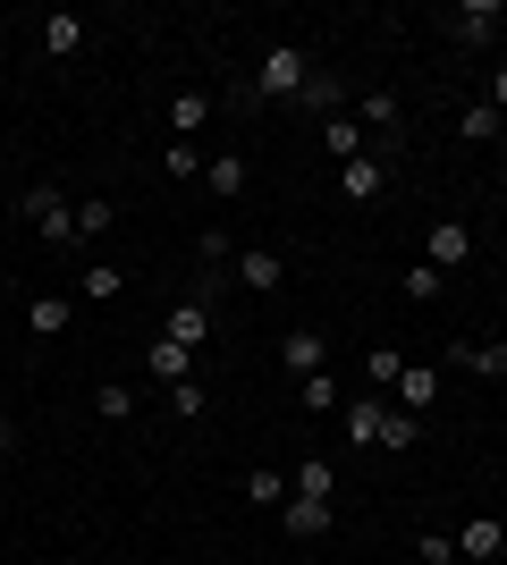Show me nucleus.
<instances>
[{
  "instance_id": "1",
  "label": "nucleus",
  "mask_w": 507,
  "mask_h": 565,
  "mask_svg": "<svg viewBox=\"0 0 507 565\" xmlns=\"http://www.w3.org/2000/svg\"><path fill=\"white\" fill-rule=\"evenodd\" d=\"M305 85H314V51L305 43H271L263 68H254V102H305Z\"/></svg>"
},
{
  "instance_id": "2",
  "label": "nucleus",
  "mask_w": 507,
  "mask_h": 565,
  "mask_svg": "<svg viewBox=\"0 0 507 565\" xmlns=\"http://www.w3.org/2000/svg\"><path fill=\"white\" fill-rule=\"evenodd\" d=\"M212 296H220V287H194V296H178V305L161 312V338H169V347H187V354L212 347Z\"/></svg>"
},
{
  "instance_id": "3",
  "label": "nucleus",
  "mask_w": 507,
  "mask_h": 565,
  "mask_svg": "<svg viewBox=\"0 0 507 565\" xmlns=\"http://www.w3.org/2000/svg\"><path fill=\"white\" fill-rule=\"evenodd\" d=\"M25 220H34V228H43V245H60V254H76V245H85V236H76V203H68V194H51V186L25 194Z\"/></svg>"
},
{
  "instance_id": "4",
  "label": "nucleus",
  "mask_w": 507,
  "mask_h": 565,
  "mask_svg": "<svg viewBox=\"0 0 507 565\" xmlns=\"http://www.w3.org/2000/svg\"><path fill=\"white\" fill-rule=\"evenodd\" d=\"M229 270H237L245 296H279V287H288V254H271V245H245Z\"/></svg>"
},
{
  "instance_id": "5",
  "label": "nucleus",
  "mask_w": 507,
  "mask_h": 565,
  "mask_svg": "<svg viewBox=\"0 0 507 565\" xmlns=\"http://www.w3.org/2000/svg\"><path fill=\"white\" fill-rule=\"evenodd\" d=\"M423 262H432L440 279H448V270H465V262H474V228H465V220H432V236H423Z\"/></svg>"
},
{
  "instance_id": "6",
  "label": "nucleus",
  "mask_w": 507,
  "mask_h": 565,
  "mask_svg": "<svg viewBox=\"0 0 507 565\" xmlns=\"http://www.w3.org/2000/svg\"><path fill=\"white\" fill-rule=\"evenodd\" d=\"M338 430H347V448H381V430H389V405L363 388V397L338 405Z\"/></svg>"
},
{
  "instance_id": "7",
  "label": "nucleus",
  "mask_w": 507,
  "mask_h": 565,
  "mask_svg": "<svg viewBox=\"0 0 507 565\" xmlns=\"http://www.w3.org/2000/svg\"><path fill=\"white\" fill-rule=\"evenodd\" d=\"M499 25H507V9H499V0H465V9H448V34H457L465 51H474V43H490Z\"/></svg>"
},
{
  "instance_id": "8",
  "label": "nucleus",
  "mask_w": 507,
  "mask_h": 565,
  "mask_svg": "<svg viewBox=\"0 0 507 565\" xmlns=\"http://www.w3.org/2000/svg\"><path fill=\"white\" fill-rule=\"evenodd\" d=\"M432 397H440V372H432V363H398V414H414V423H423V414H432Z\"/></svg>"
},
{
  "instance_id": "9",
  "label": "nucleus",
  "mask_w": 507,
  "mask_h": 565,
  "mask_svg": "<svg viewBox=\"0 0 507 565\" xmlns=\"http://www.w3.org/2000/svg\"><path fill=\"white\" fill-rule=\"evenodd\" d=\"M279 523H288V541H321V532L338 523V507H330V498H288Z\"/></svg>"
},
{
  "instance_id": "10",
  "label": "nucleus",
  "mask_w": 507,
  "mask_h": 565,
  "mask_svg": "<svg viewBox=\"0 0 507 565\" xmlns=\"http://www.w3.org/2000/svg\"><path fill=\"white\" fill-rule=\"evenodd\" d=\"M279 363H288V380L330 372V354H321V330H288V338H279Z\"/></svg>"
},
{
  "instance_id": "11",
  "label": "nucleus",
  "mask_w": 507,
  "mask_h": 565,
  "mask_svg": "<svg viewBox=\"0 0 507 565\" xmlns=\"http://www.w3.org/2000/svg\"><path fill=\"white\" fill-rule=\"evenodd\" d=\"M499 548H507V515H465L457 557H474V565H483V557H499Z\"/></svg>"
},
{
  "instance_id": "12",
  "label": "nucleus",
  "mask_w": 507,
  "mask_h": 565,
  "mask_svg": "<svg viewBox=\"0 0 507 565\" xmlns=\"http://www.w3.org/2000/svg\"><path fill=\"white\" fill-rule=\"evenodd\" d=\"M145 372L161 380V388H178V380H194V354L169 347V338H152V347H145Z\"/></svg>"
},
{
  "instance_id": "13",
  "label": "nucleus",
  "mask_w": 507,
  "mask_h": 565,
  "mask_svg": "<svg viewBox=\"0 0 507 565\" xmlns=\"http://www.w3.org/2000/svg\"><path fill=\"white\" fill-rule=\"evenodd\" d=\"M338 186H347V203H381V186H389V169L363 152V161H347L338 169Z\"/></svg>"
},
{
  "instance_id": "14",
  "label": "nucleus",
  "mask_w": 507,
  "mask_h": 565,
  "mask_svg": "<svg viewBox=\"0 0 507 565\" xmlns=\"http://www.w3.org/2000/svg\"><path fill=\"white\" fill-rule=\"evenodd\" d=\"M68 321H76L68 296H25V330H34V338H60Z\"/></svg>"
},
{
  "instance_id": "15",
  "label": "nucleus",
  "mask_w": 507,
  "mask_h": 565,
  "mask_svg": "<svg viewBox=\"0 0 507 565\" xmlns=\"http://www.w3.org/2000/svg\"><path fill=\"white\" fill-rule=\"evenodd\" d=\"M43 51H51V60L85 51V18H76V9H51V18H43Z\"/></svg>"
},
{
  "instance_id": "16",
  "label": "nucleus",
  "mask_w": 507,
  "mask_h": 565,
  "mask_svg": "<svg viewBox=\"0 0 507 565\" xmlns=\"http://www.w3.org/2000/svg\"><path fill=\"white\" fill-rule=\"evenodd\" d=\"M321 152H330L338 169L363 161V127H356V118H321Z\"/></svg>"
},
{
  "instance_id": "17",
  "label": "nucleus",
  "mask_w": 507,
  "mask_h": 565,
  "mask_svg": "<svg viewBox=\"0 0 507 565\" xmlns=\"http://www.w3.org/2000/svg\"><path fill=\"white\" fill-rule=\"evenodd\" d=\"M203 186H212L220 203H237V194H245V161H237V152H212V161H203Z\"/></svg>"
},
{
  "instance_id": "18",
  "label": "nucleus",
  "mask_w": 507,
  "mask_h": 565,
  "mask_svg": "<svg viewBox=\"0 0 507 565\" xmlns=\"http://www.w3.org/2000/svg\"><path fill=\"white\" fill-rule=\"evenodd\" d=\"M203 118H212V94H169V127H178V143H194Z\"/></svg>"
},
{
  "instance_id": "19",
  "label": "nucleus",
  "mask_w": 507,
  "mask_h": 565,
  "mask_svg": "<svg viewBox=\"0 0 507 565\" xmlns=\"http://www.w3.org/2000/svg\"><path fill=\"white\" fill-rule=\"evenodd\" d=\"M499 127H507V118L490 110V102H465V110H457V136L465 143H499Z\"/></svg>"
},
{
  "instance_id": "20",
  "label": "nucleus",
  "mask_w": 507,
  "mask_h": 565,
  "mask_svg": "<svg viewBox=\"0 0 507 565\" xmlns=\"http://www.w3.org/2000/svg\"><path fill=\"white\" fill-rule=\"evenodd\" d=\"M288 490H296V498H338V472L321 465V456H305V465L288 472Z\"/></svg>"
},
{
  "instance_id": "21",
  "label": "nucleus",
  "mask_w": 507,
  "mask_h": 565,
  "mask_svg": "<svg viewBox=\"0 0 507 565\" xmlns=\"http://www.w3.org/2000/svg\"><path fill=\"white\" fill-rule=\"evenodd\" d=\"M398 94H356V127H381V136H398Z\"/></svg>"
},
{
  "instance_id": "22",
  "label": "nucleus",
  "mask_w": 507,
  "mask_h": 565,
  "mask_svg": "<svg viewBox=\"0 0 507 565\" xmlns=\"http://www.w3.org/2000/svg\"><path fill=\"white\" fill-rule=\"evenodd\" d=\"M296 397H305V414H338V405H347V388H338L330 372H314V380H296Z\"/></svg>"
},
{
  "instance_id": "23",
  "label": "nucleus",
  "mask_w": 507,
  "mask_h": 565,
  "mask_svg": "<svg viewBox=\"0 0 507 565\" xmlns=\"http://www.w3.org/2000/svg\"><path fill=\"white\" fill-rule=\"evenodd\" d=\"M94 405H102V423H136V388H127V380H102Z\"/></svg>"
},
{
  "instance_id": "24",
  "label": "nucleus",
  "mask_w": 507,
  "mask_h": 565,
  "mask_svg": "<svg viewBox=\"0 0 507 565\" xmlns=\"http://www.w3.org/2000/svg\"><path fill=\"white\" fill-rule=\"evenodd\" d=\"M245 498H254V507H288L296 490H288V472H271V465H263V472H245Z\"/></svg>"
},
{
  "instance_id": "25",
  "label": "nucleus",
  "mask_w": 507,
  "mask_h": 565,
  "mask_svg": "<svg viewBox=\"0 0 507 565\" xmlns=\"http://www.w3.org/2000/svg\"><path fill=\"white\" fill-rule=\"evenodd\" d=\"M76 296H127V270H119V262H85Z\"/></svg>"
},
{
  "instance_id": "26",
  "label": "nucleus",
  "mask_w": 507,
  "mask_h": 565,
  "mask_svg": "<svg viewBox=\"0 0 507 565\" xmlns=\"http://www.w3.org/2000/svg\"><path fill=\"white\" fill-rule=\"evenodd\" d=\"M169 414H178V423H203V414H212L203 380H178V388H169Z\"/></svg>"
},
{
  "instance_id": "27",
  "label": "nucleus",
  "mask_w": 507,
  "mask_h": 565,
  "mask_svg": "<svg viewBox=\"0 0 507 565\" xmlns=\"http://www.w3.org/2000/svg\"><path fill=\"white\" fill-rule=\"evenodd\" d=\"M398 363H406L398 347H372V354H363V380H372V397H381V388H398Z\"/></svg>"
},
{
  "instance_id": "28",
  "label": "nucleus",
  "mask_w": 507,
  "mask_h": 565,
  "mask_svg": "<svg viewBox=\"0 0 507 565\" xmlns=\"http://www.w3.org/2000/svg\"><path fill=\"white\" fill-rule=\"evenodd\" d=\"M338 94H347V85H338L330 68H314V85H305V110H321V118H338Z\"/></svg>"
},
{
  "instance_id": "29",
  "label": "nucleus",
  "mask_w": 507,
  "mask_h": 565,
  "mask_svg": "<svg viewBox=\"0 0 507 565\" xmlns=\"http://www.w3.org/2000/svg\"><path fill=\"white\" fill-rule=\"evenodd\" d=\"M398 296H406V305H432V296H440V270H432V262H414L406 279H398Z\"/></svg>"
},
{
  "instance_id": "30",
  "label": "nucleus",
  "mask_w": 507,
  "mask_h": 565,
  "mask_svg": "<svg viewBox=\"0 0 507 565\" xmlns=\"http://www.w3.org/2000/svg\"><path fill=\"white\" fill-rule=\"evenodd\" d=\"M110 220H119V212H110V203H102V194H85V203H76V236H85V245H94V236L110 228Z\"/></svg>"
},
{
  "instance_id": "31",
  "label": "nucleus",
  "mask_w": 507,
  "mask_h": 565,
  "mask_svg": "<svg viewBox=\"0 0 507 565\" xmlns=\"http://www.w3.org/2000/svg\"><path fill=\"white\" fill-rule=\"evenodd\" d=\"M203 161H212V152H194V143H169V152H161L169 178H203Z\"/></svg>"
},
{
  "instance_id": "32",
  "label": "nucleus",
  "mask_w": 507,
  "mask_h": 565,
  "mask_svg": "<svg viewBox=\"0 0 507 565\" xmlns=\"http://www.w3.org/2000/svg\"><path fill=\"white\" fill-rule=\"evenodd\" d=\"M414 439H423V423H414V414H389V430H381V448H389V456H406Z\"/></svg>"
},
{
  "instance_id": "33",
  "label": "nucleus",
  "mask_w": 507,
  "mask_h": 565,
  "mask_svg": "<svg viewBox=\"0 0 507 565\" xmlns=\"http://www.w3.org/2000/svg\"><path fill=\"white\" fill-rule=\"evenodd\" d=\"M465 372H483V380H507V338H490V347H474V363Z\"/></svg>"
},
{
  "instance_id": "34",
  "label": "nucleus",
  "mask_w": 507,
  "mask_h": 565,
  "mask_svg": "<svg viewBox=\"0 0 507 565\" xmlns=\"http://www.w3.org/2000/svg\"><path fill=\"white\" fill-rule=\"evenodd\" d=\"M194 245H203V262H212V270H229V262H237V245H229V228H203V236H194Z\"/></svg>"
},
{
  "instance_id": "35",
  "label": "nucleus",
  "mask_w": 507,
  "mask_h": 565,
  "mask_svg": "<svg viewBox=\"0 0 507 565\" xmlns=\"http://www.w3.org/2000/svg\"><path fill=\"white\" fill-rule=\"evenodd\" d=\"M414 557H423V565H457V541H448V532H423V541H414Z\"/></svg>"
},
{
  "instance_id": "36",
  "label": "nucleus",
  "mask_w": 507,
  "mask_h": 565,
  "mask_svg": "<svg viewBox=\"0 0 507 565\" xmlns=\"http://www.w3.org/2000/svg\"><path fill=\"white\" fill-rule=\"evenodd\" d=\"M483 102H490V110H499V118H507V60H499V68H490V85H483Z\"/></svg>"
},
{
  "instance_id": "37",
  "label": "nucleus",
  "mask_w": 507,
  "mask_h": 565,
  "mask_svg": "<svg viewBox=\"0 0 507 565\" xmlns=\"http://www.w3.org/2000/svg\"><path fill=\"white\" fill-rule=\"evenodd\" d=\"M9 448H18V423H0V456H9Z\"/></svg>"
},
{
  "instance_id": "38",
  "label": "nucleus",
  "mask_w": 507,
  "mask_h": 565,
  "mask_svg": "<svg viewBox=\"0 0 507 565\" xmlns=\"http://www.w3.org/2000/svg\"><path fill=\"white\" fill-rule=\"evenodd\" d=\"M0 347H9V330H0Z\"/></svg>"
},
{
  "instance_id": "39",
  "label": "nucleus",
  "mask_w": 507,
  "mask_h": 565,
  "mask_svg": "<svg viewBox=\"0 0 507 565\" xmlns=\"http://www.w3.org/2000/svg\"><path fill=\"white\" fill-rule=\"evenodd\" d=\"M499 203H507V186H499Z\"/></svg>"
}]
</instances>
